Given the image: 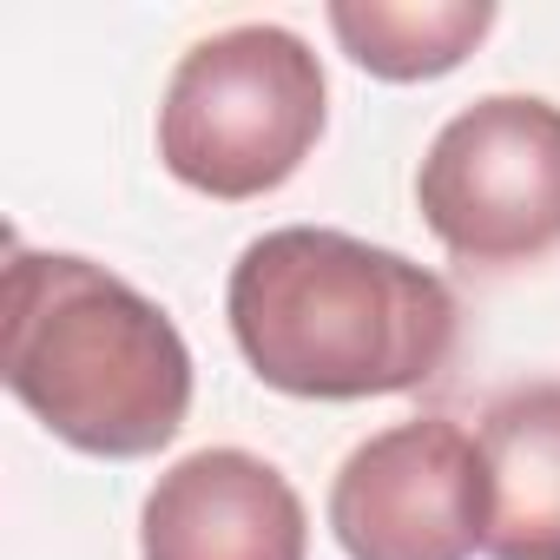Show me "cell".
Returning a JSON list of instances; mask_svg holds the SVG:
<instances>
[{
  "label": "cell",
  "instance_id": "1",
  "mask_svg": "<svg viewBox=\"0 0 560 560\" xmlns=\"http://www.w3.org/2000/svg\"><path fill=\"white\" fill-rule=\"evenodd\" d=\"M244 363L304 402L402 396L448 370L462 311L435 270L324 224H284L244 244L224 284Z\"/></svg>",
  "mask_w": 560,
  "mask_h": 560
},
{
  "label": "cell",
  "instance_id": "2",
  "mask_svg": "<svg viewBox=\"0 0 560 560\" xmlns=\"http://www.w3.org/2000/svg\"><path fill=\"white\" fill-rule=\"evenodd\" d=\"M8 389L80 455H159L191 416V350L126 277L27 250L8 257Z\"/></svg>",
  "mask_w": 560,
  "mask_h": 560
},
{
  "label": "cell",
  "instance_id": "3",
  "mask_svg": "<svg viewBox=\"0 0 560 560\" xmlns=\"http://www.w3.org/2000/svg\"><path fill=\"white\" fill-rule=\"evenodd\" d=\"M324 67L277 21H244L198 40L159 106V159L205 198H264L324 139Z\"/></svg>",
  "mask_w": 560,
  "mask_h": 560
},
{
  "label": "cell",
  "instance_id": "4",
  "mask_svg": "<svg viewBox=\"0 0 560 560\" xmlns=\"http://www.w3.org/2000/svg\"><path fill=\"white\" fill-rule=\"evenodd\" d=\"M422 224L468 270H514L560 244V106L534 93H488L462 106L422 172Z\"/></svg>",
  "mask_w": 560,
  "mask_h": 560
},
{
  "label": "cell",
  "instance_id": "5",
  "mask_svg": "<svg viewBox=\"0 0 560 560\" xmlns=\"http://www.w3.org/2000/svg\"><path fill=\"white\" fill-rule=\"evenodd\" d=\"M330 527L350 560H468L481 547V462L455 416H416L330 481Z\"/></svg>",
  "mask_w": 560,
  "mask_h": 560
},
{
  "label": "cell",
  "instance_id": "6",
  "mask_svg": "<svg viewBox=\"0 0 560 560\" xmlns=\"http://www.w3.org/2000/svg\"><path fill=\"white\" fill-rule=\"evenodd\" d=\"M145 560H304L311 521L298 488L250 448H198L172 462L139 514Z\"/></svg>",
  "mask_w": 560,
  "mask_h": 560
},
{
  "label": "cell",
  "instance_id": "7",
  "mask_svg": "<svg viewBox=\"0 0 560 560\" xmlns=\"http://www.w3.org/2000/svg\"><path fill=\"white\" fill-rule=\"evenodd\" d=\"M481 553L560 560V383H514L475 429Z\"/></svg>",
  "mask_w": 560,
  "mask_h": 560
},
{
  "label": "cell",
  "instance_id": "8",
  "mask_svg": "<svg viewBox=\"0 0 560 560\" xmlns=\"http://www.w3.org/2000/svg\"><path fill=\"white\" fill-rule=\"evenodd\" d=\"M494 27L488 0H330V34L376 80H442Z\"/></svg>",
  "mask_w": 560,
  "mask_h": 560
}]
</instances>
